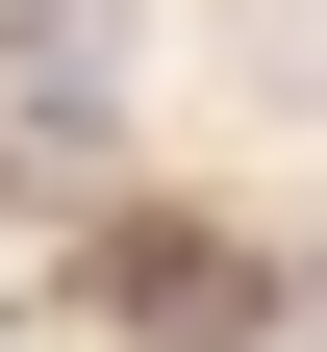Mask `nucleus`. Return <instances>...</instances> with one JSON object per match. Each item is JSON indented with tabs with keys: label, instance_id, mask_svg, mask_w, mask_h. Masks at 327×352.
<instances>
[{
	"label": "nucleus",
	"instance_id": "nucleus-1",
	"mask_svg": "<svg viewBox=\"0 0 327 352\" xmlns=\"http://www.w3.org/2000/svg\"><path fill=\"white\" fill-rule=\"evenodd\" d=\"M101 327H151V352H252L277 277H252L226 227H101Z\"/></svg>",
	"mask_w": 327,
	"mask_h": 352
},
{
	"label": "nucleus",
	"instance_id": "nucleus-2",
	"mask_svg": "<svg viewBox=\"0 0 327 352\" xmlns=\"http://www.w3.org/2000/svg\"><path fill=\"white\" fill-rule=\"evenodd\" d=\"M0 76H25V126L76 151V126L126 101V0H0Z\"/></svg>",
	"mask_w": 327,
	"mask_h": 352
},
{
	"label": "nucleus",
	"instance_id": "nucleus-3",
	"mask_svg": "<svg viewBox=\"0 0 327 352\" xmlns=\"http://www.w3.org/2000/svg\"><path fill=\"white\" fill-rule=\"evenodd\" d=\"M302 352H327V277H302Z\"/></svg>",
	"mask_w": 327,
	"mask_h": 352
}]
</instances>
